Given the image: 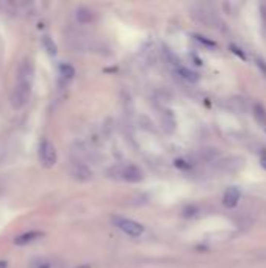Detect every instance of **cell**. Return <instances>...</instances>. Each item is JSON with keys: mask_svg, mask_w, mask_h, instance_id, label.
Returning <instances> with one entry per match:
<instances>
[{"mask_svg": "<svg viewBox=\"0 0 266 268\" xmlns=\"http://www.w3.org/2000/svg\"><path fill=\"white\" fill-rule=\"evenodd\" d=\"M179 74L183 77L186 82H190V83H196L199 80V75L196 74L194 71L188 69V68H179Z\"/></svg>", "mask_w": 266, "mask_h": 268, "instance_id": "10", "label": "cell"}, {"mask_svg": "<svg viewBox=\"0 0 266 268\" xmlns=\"http://www.w3.org/2000/svg\"><path fill=\"white\" fill-rule=\"evenodd\" d=\"M0 268H8V262L6 260H0Z\"/></svg>", "mask_w": 266, "mask_h": 268, "instance_id": "14", "label": "cell"}, {"mask_svg": "<svg viewBox=\"0 0 266 268\" xmlns=\"http://www.w3.org/2000/svg\"><path fill=\"white\" fill-rule=\"evenodd\" d=\"M60 74L63 77H66V79H72L75 75V69L69 65V63H61L60 65Z\"/></svg>", "mask_w": 266, "mask_h": 268, "instance_id": "12", "label": "cell"}, {"mask_svg": "<svg viewBox=\"0 0 266 268\" xmlns=\"http://www.w3.org/2000/svg\"><path fill=\"white\" fill-rule=\"evenodd\" d=\"M262 166L266 169V157H265V159H262Z\"/></svg>", "mask_w": 266, "mask_h": 268, "instance_id": "15", "label": "cell"}, {"mask_svg": "<svg viewBox=\"0 0 266 268\" xmlns=\"http://www.w3.org/2000/svg\"><path fill=\"white\" fill-rule=\"evenodd\" d=\"M29 268H55V264L47 257H34L30 260Z\"/></svg>", "mask_w": 266, "mask_h": 268, "instance_id": "9", "label": "cell"}, {"mask_svg": "<svg viewBox=\"0 0 266 268\" xmlns=\"http://www.w3.org/2000/svg\"><path fill=\"white\" fill-rule=\"evenodd\" d=\"M254 111H255L254 115L257 118V121L260 124H266V111H265V108L262 107V105H255Z\"/></svg>", "mask_w": 266, "mask_h": 268, "instance_id": "13", "label": "cell"}, {"mask_svg": "<svg viewBox=\"0 0 266 268\" xmlns=\"http://www.w3.org/2000/svg\"><path fill=\"white\" fill-rule=\"evenodd\" d=\"M71 176L77 180H88L91 179V171L89 168L82 163V161H77V160H72L71 163Z\"/></svg>", "mask_w": 266, "mask_h": 268, "instance_id": "5", "label": "cell"}, {"mask_svg": "<svg viewBox=\"0 0 266 268\" xmlns=\"http://www.w3.org/2000/svg\"><path fill=\"white\" fill-rule=\"evenodd\" d=\"M41 237H44V232H41V231H29V232H24V234L17 235L15 238V245H17V246H25V245L34 242V240L41 238Z\"/></svg>", "mask_w": 266, "mask_h": 268, "instance_id": "6", "label": "cell"}, {"mask_svg": "<svg viewBox=\"0 0 266 268\" xmlns=\"http://www.w3.org/2000/svg\"><path fill=\"white\" fill-rule=\"evenodd\" d=\"M32 79H33V66L29 60H24L19 65L17 69V79L15 83V88L11 91V107L15 110H20L24 108L27 102L30 99V93H32Z\"/></svg>", "mask_w": 266, "mask_h": 268, "instance_id": "1", "label": "cell"}, {"mask_svg": "<svg viewBox=\"0 0 266 268\" xmlns=\"http://www.w3.org/2000/svg\"><path fill=\"white\" fill-rule=\"evenodd\" d=\"M77 268H91L89 265H80V267H77Z\"/></svg>", "mask_w": 266, "mask_h": 268, "instance_id": "16", "label": "cell"}, {"mask_svg": "<svg viewBox=\"0 0 266 268\" xmlns=\"http://www.w3.org/2000/svg\"><path fill=\"white\" fill-rule=\"evenodd\" d=\"M113 224L119 231H122L124 234H127L130 237H139L144 232L143 224H139L136 221L130 220V218H124V216H115L113 218Z\"/></svg>", "mask_w": 266, "mask_h": 268, "instance_id": "4", "label": "cell"}, {"mask_svg": "<svg viewBox=\"0 0 266 268\" xmlns=\"http://www.w3.org/2000/svg\"><path fill=\"white\" fill-rule=\"evenodd\" d=\"M75 18H77V20H79L80 24H89L91 20L94 19V14H93V11H91L89 8L82 6V8H79L75 11Z\"/></svg>", "mask_w": 266, "mask_h": 268, "instance_id": "8", "label": "cell"}, {"mask_svg": "<svg viewBox=\"0 0 266 268\" xmlns=\"http://www.w3.org/2000/svg\"><path fill=\"white\" fill-rule=\"evenodd\" d=\"M108 176L111 179L136 183L144 179L143 171L136 165H116L108 169Z\"/></svg>", "mask_w": 266, "mask_h": 268, "instance_id": "2", "label": "cell"}, {"mask_svg": "<svg viewBox=\"0 0 266 268\" xmlns=\"http://www.w3.org/2000/svg\"><path fill=\"white\" fill-rule=\"evenodd\" d=\"M38 155H39V161L44 168H52L57 163V149L50 140L43 138L38 147Z\"/></svg>", "mask_w": 266, "mask_h": 268, "instance_id": "3", "label": "cell"}, {"mask_svg": "<svg viewBox=\"0 0 266 268\" xmlns=\"http://www.w3.org/2000/svg\"><path fill=\"white\" fill-rule=\"evenodd\" d=\"M238 201H240V190L236 187H230L226 190V193H224V206L232 209L235 207Z\"/></svg>", "mask_w": 266, "mask_h": 268, "instance_id": "7", "label": "cell"}, {"mask_svg": "<svg viewBox=\"0 0 266 268\" xmlns=\"http://www.w3.org/2000/svg\"><path fill=\"white\" fill-rule=\"evenodd\" d=\"M43 46H44V49H46V52L49 54V55H55L57 54V44L53 42V39L50 38V36H43Z\"/></svg>", "mask_w": 266, "mask_h": 268, "instance_id": "11", "label": "cell"}]
</instances>
